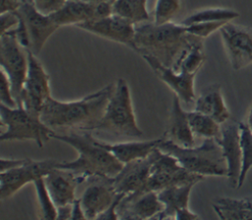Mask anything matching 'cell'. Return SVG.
<instances>
[{
    "mask_svg": "<svg viewBox=\"0 0 252 220\" xmlns=\"http://www.w3.org/2000/svg\"><path fill=\"white\" fill-rule=\"evenodd\" d=\"M115 84H108L81 100L61 102L50 96L40 112V119L50 128L79 131L94 130L101 120Z\"/></svg>",
    "mask_w": 252,
    "mask_h": 220,
    "instance_id": "1",
    "label": "cell"
},
{
    "mask_svg": "<svg viewBox=\"0 0 252 220\" xmlns=\"http://www.w3.org/2000/svg\"><path fill=\"white\" fill-rule=\"evenodd\" d=\"M51 138L70 145L78 152L76 160L58 162L56 167L71 170L84 181L93 177L114 178L124 166L112 153L98 146L95 138L87 131L79 133L71 130L68 134H58L54 131Z\"/></svg>",
    "mask_w": 252,
    "mask_h": 220,
    "instance_id": "2",
    "label": "cell"
},
{
    "mask_svg": "<svg viewBox=\"0 0 252 220\" xmlns=\"http://www.w3.org/2000/svg\"><path fill=\"white\" fill-rule=\"evenodd\" d=\"M135 51L140 55L150 54L168 67L199 37L189 34L185 26L171 22L162 25L144 22L135 25Z\"/></svg>",
    "mask_w": 252,
    "mask_h": 220,
    "instance_id": "3",
    "label": "cell"
},
{
    "mask_svg": "<svg viewBox=\"0 0 252 220\" xmlns=\"http://www.w3.org/2000/svg\"><path fill=\"white\" fill-rule=\"evenodd\" d=\"M158 148L174 156L180 165L190 173L204 177L227 176L226 160L216 138H205L198 147H182L164 138Z\"/></svg>",
    "mask_w": 252,
    "mask_h": 220,
    "instance_id": "4",
    "label": "cell"
},
{
    "mask_svg": "<svg viewBox=\"0 0 252 220\" xmlns=\"http://www.w3.org/2000/svg\"><path fill=\"white\" fill-rule=\"evenodd\" d=\"M94 130L131 138L143 137L144 133L136 120L130 89L123 78L116 81L104 114Z\"/></svg>",
    "mask_w": 252,
    "mask_h": 220,
    "instance_id": "5",
    "label": "cell"
},
{
    "mask_svg": "<svg viewBox=\"0 0 252 220\" xmlns=\"http://www.w3.org/2000/svg\"><path fill=\"white\" fill-rule=\"evenodd\" d=\"M0 117L1 124L6 126V130L0 135L1 142L32 140L41 148L54 132L40 119V116L31 113L23 107L9 108L1 104Z\"/></svg>",
    "mask_w": 252,
    "mask_h": 220,
    "instance_id": "6",
    "label": "cell"
},
{
    "mask_svg": "<svg viewBox=\"0 0 252 220\" xmlns=\"http://www.w3.org/2000/svg\"><path fill=\"white\" fill-rule=\"evenodd\" d=\"M0 64L10 80L12 93L18 107H22L21 93L29 68L28 51L10 33L0 36Z\"/></svg>",
    "mask_w": 252,
    "mask_h": 220,
    "instance_id": "7",
    "label": "cell"
},
{
    "mask_svg": "<svg viewBox=\"0 0 252 220\" xmlns=\"http://www.w3.org/2000/svg\"><path fill=\"white\" fill-rule=\"evenodd\" d=\"M27 51L29 68L21 93V106L31 113L40 116L46 100L51 96L50 77L36 55L30 49Z\"/></svg>",
    "mask_w": 252,
    "mask_h": 220,
    "instance_id": "8",
    "label": "cell"
},
{
    "mask_svg": "<svg viewBox=\"0 0 252 220\" xmlns=\"http://www.w3.org/2000/svg\"><path fill=\"white\" fill-rule=\"evenodd\" d=\"M221 40L234 70L252 64V28L227 22L220 30Z\"/></svg>",
    "mask_w": 252,
    "mask_h": 220,
    "instance_id": "9",
    "label": "cell"
},
{
    "mask_svg": "<svg viewBox=\"0 0 252 220\" xmlns=\"http://www.w3.org/2000/svg\"><path fill=\"white\" fill-rule=\"evenodd\" d=\"M58 161L44 159L34 161L28 158V161L15 169L0 173V197L7 199L29 183H33L36 179L44 177L56 165Z\"/></svg>",
    "mask_w": 252,
    "mask_h": 220,
    "instance_id": "10",
    "label": "cell"
},
{
    "mask_svg": "<svg viewBox=\"0 0 252 220\" xmlns=\"http://www.w3.org/2000/svg\"><path fill=\"white\" fill-rule=\"evenodd\" d=\"M76 27L98 37L125 44L135 50V24L118 15L112 13L98 20L78 24Z\"/></svg>",
    "mask_w": 252,
    "mask_h": 220,
    "instance_id": "11",
    "label": "cell"
},
{
    "mask_svg": "<svg viewBox=\"0 0 252 220\" xmlns=\"http://www.w3.org/2000/svg\"><path fill=\"white\" fill-rule=\"evenodd\" d=\"M112 14V3L102 1L98 3L67 0L65 5L56 13L50 15L59 26L78 25L88 21L98 20Z\"/></svg>",
    "mask_w": 252,
    "mask_h": 220,
    "instance_id": "12",
    "label": "cell"
},
{
    "mask_svg": "<svg viewBox=\"0 0 252 220\" xmlns=\"http://www.w3.org/2000/svg\"><path fill=\"white\" fill-rule=\"evenodd\" d=\"M161 150L156 148L146 158L133 160L124 164L121 171L113 178V185L117 193L125 195L137 191L151 175V168Z\"/></svg>",
    "mask_w": 252,
    "mask_h": 220,
    "instance_id": "13",
    "label": "cell"
},
{
    "mask_svg": "<svg viewBox=\"0 0 252 220\" xmlns=\"http://www.w3.org/2000/svg\"><path fill=\"white\" fill-rule=\"evenodd\" d=\"M23 17L30 36V50L38 55L47 39L59 28L50 16L39 13L28 0H22L18 10Z\"/></svg>",
    "mask_w": 252,
    "mask_h": 220,
    "instance_id": "14",
    "label": "cell"
},
{
    "mask_svg": "<svg viewBox=\"0 0 252 220\" xmlns=\"http://www.w3.org/2000/svg\"><path fill=\"white\" fill-rule=\"evenodd\" d=\"M94 181L86 186L81 202L87 219H96L115 199L117 192L113 185V178L93 177Z\"/></svg>",
    "mask_w": 252,
    "mask_h": 220,
    "instance_id": "15",
    "label": "cell"
},
{
    "mask_svg": "<svg viewBox=\"0 0 252 220\" xmlns=\"http://www.w3.org/2000/svg\"><path fill=\"white\" fill-rule=\"evenodd\" d=\"M222 149L227 164V179L231 187L238 188V182L242 167L239 122L229 121L221 126L220 137L217 139Z\"/></svg>",
    "mask_w": 252,
    "mask_h": 220,
    "instance_id": "16",
    "label": "cell"
},
{
    "mask_svg": "<svg viewBox=\"0 0 252 220\" xmlns=\"http://www.w3.org/2000/svg\"><path fill=\"white\" fill-rule=\"evenodd\" d=\"M146 62L151 66L155 74L164 82L171 90L174 91L175 95L184 102L185 104H191L195 102V90L194 80L197 74L187 72H176L171 67L165 66L158 58L150 55H141Z\"/></svg>",
    "mask_w": 252,
    "mask_h": 220,
    "instance_id": "17",
    "label": "cell"
},
{
    "mask_svg": "<svg viewBox=\"0 0 252 220\" xmlns=\"http://www.w3.org/2000/svg\"><path fill=\"white\" fill-rule=\"evenodd\" d=\"M44 182L55 205L62 206L73 203L76 188L84 180L71 170L54 167L44 176Z\"/></svg>",
    "mask_w": 252,
    "mask_h": 220,
    "instance_id": "18",
    "label": "cell"
},
{
    "mask_svg": "<svg viewBox=\"0 0 252 220\" xmlns=\"http://www.w3.org/2000/svg\"><path fill=\"white\" fill-rule=\"evenodd\" d=\"M163 209L164 204L159 200L158 192L149 191L131 201L120 202L117 214L123 220H144L152 219Z\"/></svg>",
    "mask_w": 252,
    "mask_h": 220,
    "instance_id": "19",
    "label": "cell"
},
{
    "mask_svg": "<svg viewBox=\"0 0 252 220\" xmlns=\"http://www.w3.org/2000/svg\"><path fill=\"white\" fill-rule=\"evenodd\" d=\"M180 101L178 96L173 97L169 127L166 131L167 139L182 147H194L195 135L190 127L187 111L182 109Z\"/></svg>",
    "mask_w": 252,
    "mask_h": 220,
    "instance_id": "20",
    "label": "cell"
},
{
    "mask_svg": "<svg viewBox=\"0 0 252 220\" xmlns=\"http://www.w3.org/2000/svg\"><path fill=\"white\" fill-rule=\"evenodd\" d=\"M194 110L211 116L220 124L226 122L230 117L220 86L218 84L210 85L202 91L195 101Z\"/></svg>",
    "mask_w": 252,
    "mask_h": 220,
    "instance_id": "21",
    "label": "cell"
},
{
    "mask_svg": "<svg viewBox=\"0 0 252 220\" xmlns=\"http://www.w3.org/2000/svg\"><path fill=\"white\" fill-rule=\"evenodd\" d=\"M165 138V134L163 136L147 141H136V142H124V143H116L110 144L103 141H99L95 139V143L112 153L120 162L126 164L133 160L146 158L149 156L156 148H158V144Z\"/></svg>",
    "mask_w": 252,
    "mask_h": 220,
    "instance_id": "22",
    "label": "cell"
},
{
    "mask_svg": "<svg viewBox=\"0 0 252 220\" xmlns=\"http://www.w3.org/2000/svg\"><path fill=\"white\" fill-rule=\"evenodd\" d=\"M195 184L196 183L174 184L158 191V196L164 204V209L155 215L152 219H174L175 213L178 209L188 207L190 192Z\"/></svg>",
    "mask_w": 252,
    "mask_h": 220,
    "instance_id": "23",
    "label": "cell"
},
{
    "mask_svg": "<svg viewBox=\"0 0 252 220\" xmlns=\"http://www.w3.org/2000/svg\"><path fill=\"white\" fill-rule=\"evenodd\" d=\"M213 209L221 220H252V201L247 198L220 197Z\"/></svg>",
    "mask_w": 252,
    "mask_h": 220,
    "instance_id": "24",
    "label": "cell"
},
{
    "mask_svg": "<svg viewBox=\"0 0 252 220\" xmlns=\"http://www.w3.org/2000/svg\"><path fill=\"white\" fill-rule=\"evenodd\" d=\"M203 39L204 38L202 37H198L195 41H193L183 51V53L171 68L176 72L197 74L206 59L203 47Z\"/></svg>",
    "mask_w": 252,
    "mask_h": 220,
    "instance_id": "25",
    "label": "cell"
},
{
    "mask_svg": "<svg viewBox=\"0 0 252 220\" xmlns=\"http://www.w3.org/2000/svg\"><path fill=\"white\" fill-rule=\"evenodd\" d=\"M112 13L133 24H141L149 21L150 15L147 10V0H114Z\"/></svg>",
    "mask_w": 252,
    "mask_h": 220,
    "instance_id": "26",
    "label": "cell"
},
{
    "mask_svg": "<svg viewBox=\"0 0 252 220\" xmlns=\"http://www.w3.org/2000/svg\"><path fill=\"white\" fill-rule=\"evenodd\" d=\"M190 127L194 135L205 138H220L221 134V126L217 120L211 116L197 110L187 111Z\"/></svg>",
    "mask_w": 252,
    "mask_h": 220,
    "instance_id": "27",
    "label": "cell"
},
{
    "mask_svg": "<svg viewBox=\"0 0 252 220\" xmlns=\"http://www.w3.org/2000/svg\"><path fill=\"white\" fill-rule=\"evenodd\" d=\"M238 17H239V13L231 9L211 8V9L201 10L187 16L180 24L183 26H189L192 24L206 23V22H218V21L230 22Z\"/></svg>",
    "mask_w": 252,
    "mask_h": 220,
    "instance_id": "28",
    "label": "cell"
},
{
    "mask_svg": "<svg viewBox=\"0 0 252 220\" xmlns=\"http://www.w3.org/2000/svg\"><path fill=\"white\" fill-rule=\"evenodd\" d=\"M240 145L242 155V167L238 182V188L244 183L247 174L252 168V132L244 122H239Z\"/></svg>",
    "mask_w": 252,
    "mask_h": 220,
    "instance_id": "29",
    "label": "cell"
},
{
    "mask_svg": "<svg viewBox=\"0 0 252 220\" xmlns=\"http://www.w3.org/2000/svg\"><path fill=\"white\" fill-rule=\"evenodd\" d=\"M37 201L41 211V219L55 220L57 217V206L50 196L46 187L44 177H40L33 182Z\"/></svg>",
    "mask_w": 252,
    "mask_h": 220,
    "instance_id": "30",
    "label": "cell"
},
{
    "mask_svg": "<svg viewBox=\"0 0 252 220\" xmlns=\"http://www.w3.org/2000/svg\"><path fill=\"white\" fill-rule=\"evenodd\" d=\"M180 9V0H157L154 23L162 25L170 22Z\"/></svg>",
    "mask_w": 252,
    "mask_h": 220,
    "instance_id": "31",
    "label": "cell"
},
{
    "mask_svg": "<svg viewBox=\"0 0 252 220\" xmlns=\"http://www.w3.org/2000/svg\"><path fill=\"white\" fill-rule=\"evenodd\" d=\"M227 22L225 21H218V22H206V23H197L192 24L186 27V31L189 34H192L194 36H197L202 38H206L211 34H213L216 31H219L224 24Z\"/></svg>",
    "mask_w": 252,
    "mask_h": 220,
    "instance_id": "32",
    "label": "cell"
},
{
    "mask_svg": "<svg viewBox=\"0 0 252 220\" xmlns=\"http://www.w3.org/2000/svg\"><path fill=\"white\" fill-rule=\"evenodd\" d=\"M0 101L2 105H5L9 108H17L18 104L13 96L12 87L10 80L6 72L1 68V85H0Z\"/></svg>",
    "mask_w": 252,
    "mask_h": 220,
    "instance_id": "33",
    "label": "cell"
},
{
    "mask_svg": "<svg viewBox=\"0 0 252 220\" xmlns=\"http://www.w3.org/2000/svg\"><path fill=\"white\" fill-rule=\"evenodd\" d=\"M31 2L35 9L45 15L50 16L59 11L66 3L67 0H28Z\"/></svg>",
    "mask_w": 252,
    "mask_h": 220,
    "instance_id": "34",
    "label": "cell"
},
{
    "mask_svg": "<svg viewBox=\"0 0 252 220\" xmlns=\"http://www.w3.org/2000/svg\"><path fill=\"white\" fill-rule=\"evenodd\" d=\"M19 23V16L17 11L6 12L0 16V36L6 32L13 30Z\"/></svg>",
    "mask_w": 252,
    "mask_h": 220,
    "instance_id": "35",
    "label": "cell"
},
{
    "mask_svg": "<svg viewBox=\"0 0 252 220\" xmlns=\"http://www.w3.org/2000/svg\"><path fill=\"white\" fill-rule=\"evenodd\" d=\"M124 196H125L124 193H117L115 199L109 205V207L107 209H105L102 213H100L96 217V219H98V220H117V219H119L118 214H117V208Z\"/></svg>",
    "mask_w": 252,
    "mask_h": 220,
    "instance_id": "36",
    "label": "cell"
},
{
    "mask_svg": "<svg viewBox=\"0 0 252 220\" xmlns=\"http://www.w3.org/2000/svg\"><path fill=\"white\" fill-rule=\"evenodd\" d=\"M28 161V158L23 159H16V158H1V164H0V173L5 172L8 170L15 169L17 167H20L24 165Z\"/></svg>",
    "mask_w": 252,
    "mask_h": 220,
    "instance_id": "37",
    "label": "cell"
},
{
    "mask_svg": "<svg viewBox=\"0 0 252 220\" xmlns=\"http://www.w3.org/2000/svg\"><path fill=\"white\" fill-rule=\"evenodd\" d=\"M87 219L85 211L82 206L81 198H76L72 203V215L71 220H84Z\"/></svg>",
    "mask_w": 252,
    "mask_h": 220,
    "instance_id": "38",
    "label": "cell"
},
{
    "mask_svg": "<svg viewBox=\"0 0 252 220\" xmlns=\"http://www.w3.org/2000/svg\"><path fill=\"white\" fill-rule=\"evenodd\" d=\"M22 0H1V14L6 12H15L20 9Z\"/></svg>",
    "mask_w": 252,
    "mask_h": 220,
    "instance_id": "39",
    "label": "cell"
},
{
    "mask_svg": "<svg viewBox=\"0 0 252 220\" xmlns=\"http://www.w3.org/2000/svg\"><path fill=\"white\" fill-rule=\"evenodd\" d=\"M174 219H176V220H196V219H200V217L196 213L189 210L188 207H185V208L178 209L176 211Z\"/></svg>",
    "mask_w": 252,
    "mask_h": 220,
    "instance_id": "40",
    "label": "cell"
},
{
    "mask_svg": "<svg viewBox=\"0 0 252 220\" xmlns=\"http://www.w3.org/2000/svg\"><path fill=\"white\" fill-rule=\"evenodd\" d=\"M72 215V203L57 206V220H71Z\"/></svg>",
    "mask_w": 252,
    "mask_h": 220,
    "instance_id": "41",
    "label": "cell"
},
{
    "mask_svg": "<svg viewBox=\"0 0 252 220\" xmlns=\"http://www.w3.org/2000/svg\"><path fill=\"white\" fill-rule=\"evenodd\" d=\"M248 128L250 129V131L252 132V106L249 110V113H248V116H247V122H246Z\"/></svg>",
    "mask_w": 252,
    "mask_h": 220,
    "instance_id": "42",
    "label": "cell"
},
{
    "mask_svg": "<svg viewBox=\"0 0 252 220\" xmlns=\"http://www.w3.org/2000/svg\"><path fill=\"white\" fill-rule=\"evenodd\" d=\"M77 1H87V2H90L91 0H77Z\"/></svg>",
    "mask_w": 252,
    "mask_h": 220,
    "instance_id": "43",
    "label": "cell"
}]
</instances>
